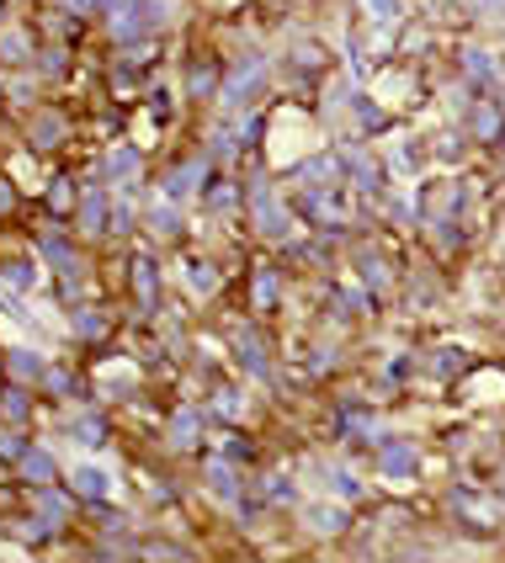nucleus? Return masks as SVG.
I'll use <instances>...</instances> for the list:
<instances>
[{
    "instance_id": "nucleus-1",
    "label": "nucleus",
    "mask_w": 505,
    "mask_h": 563,
    "mask_svg": "<svg viewBox=\"0 0 505 563\" xmlns=\"http://www.w3.org/2000/svg\"><path fill=\"white\" fill-rule=\"evenodd\" d=\"M123 292H128V303H133L139 319H160V313H165V261H160V251L144 240V234L128 240Z\"/></svg>"
},
{
    "instance_id": "nucleus-2",
    "label": "nucleus",
    "mask_w": 505,
    "mask_h": 563,
    "mask_svg": "<svg viewBox=\"0 0 505 563\" xmlns=\"http://www.w3.org/2000/svg\"><path fill=\"white\" fill-rule=\"evenodd\" d=\"M171 27V0H118V11L101 22L107 48H133V43H155Z\"/></svg>"
},
{
    "instance_id": "nucleus-3",
    "label": "nucleus",
    "mask_w": 505,
    "mask_h": 563,
    "mask_svg": "<svg viewBox=\"0 0 505 563\" xmlns=\"http://www.w3.org/2000/svg\"><path fill=\"white\" fill-rule=\"evenodd\" d=\"M272 75H277V64L266 59L261 48L240 54V59H229V69H223L219 107H229L234 118H240V112H251V107H261V101H266V91H272Z\"/></svg>"
},
{
    "instance_id": "nucleus-4",
    "label": "nucleus",
    "mask_w": 505,
    "mask_h": 563,
    "mask_svg": "<svg viewBox=\"0 0 505 563\" xmlns=\"http://www.w3.org/2000/svg\"><path fill=\"white\" fill-rule=\"evenodd\" d=\"M223 69H229V59L219 54V43L187 48V64H182V101H187L191 112H208V107H219Z\"/></svg>"
},
{
    "instance_id": "nucleus-5",
    "label": "nucleus",
    "mask_w": 505,
    "mask_h": 563,
    "mask_svg": "<svg viewBox=\"0 0 505 563\" xmlns=\"http://www.w3.org/2000/svg\"><path fill=\"white\" fill-rule=\"evenodd\" d=\"M69 139H75V118L64 112L59 101H48V96H43V101L32 107V118L22 123V144H28L37 159H54V155L69 150Z\"/></svg>"
},
{
    "instance_id": "nucleus-6",
    "label": "nucleus",
    "mask_w": 505,
    "mask_h": 563,
    "mask_svg": "<svg viewBox=\"0 0 505 563\" xmlns=\"http://www.w3.org/2000/svg\"><path fill=\"white\" fill-rule=\"evenodd\" d=\"M266 330L251 319H234L229 324V335H223V345H229V356H234V367L245 377H255V383H272V373H277V356H272V345L261 341Z\"/></svg>"
},
{
    "instance_id": "nucleus-7",
    "label": "nucleus",
    "mask_w": 505,
    "mask_h": 563,
    "mask_svg": "<svg viewBox=\"0 0 505 563\" xmlns=\"http://www.w3.org/2000/svg\"><path fill=\"white\" fill-rule=\"evenodd\" d=\"M75 234H80L86 245L112 240V187H107L96 170L80 176V197H75Z\"/></svg>"
},
{
    "instance_id": "nucleus-8",
    "label": "nucleus",
    "mask_w": 505,
    "mask_h": 563,
    "mask_svg": "<svg viewBox=\"0 0 505 563\" xmlns=\"http://www.w3.org/2000/svg\"><path fill=\"white\" fill-rule=\"evenodd\" d=\"M213 426H219V420H213L208 399H202V405H176L171 409V420H165V446H171V452H182V457H202Z\"/></svg>"
},
{
    "instance_id": "nucleus-9",
    "label": "nucleus",
    "mask_w": 505,
    "mask_h": 563,
    "mask_svg": "<svg viewBox=\"0 0 505 563\" xmlns=\"http://www.w3.org/2000/svg\"><path fill=\"white\" fill-rule=\"evenodd\" d=\"M351 272H356V282H362L378 303L399 292V266L388 261V251H383V245L362 240V234H351Z\"/></svg>"
},
{
    "instance_id": "nucleus-10",
    "label": "nucleus",
    "mask_w": 505,
    "mask_h": 563,
    "mask_svg": "<svg viewBox=\"0 0 505 563\" xmlns=\"http://www.w3.org/2000/svg\"><path fill=\"white\" fill-rule=\"evenodd\" d=\"M219 159L208 155V150H197V155H182V159H171L165 170H160V181H155V197H171V202H197V191H202V181H208V170H213Z\"/></svg>"
},
{
    "instance_id": "nucleus-11",
    "label": "nucleus",
    "mask_w": 505,
    "mask_h": 563,
    "mask_svg": "<svg viewBox=\"0 0 505 563\" xmlns=\"http://www.w3.org/2000/svg\"><path fill=\"white\" fill-rule=\"evenodd\" d=\"M197 208H202V219H219V223L245 213V176L229 170V165H213L202 191H197Z\"/></svg>"
},
{
    "instance_id": "nucleus-12",
    "label": "nucleus",
    "mask_w": 505,
    "mask_h": 563,
    "mask_svg": "<svg viewBox=\"0 0 505 563\" xmlns=\"http://www.w3.org/2000/svg\"><path fill=\"white\" fill-rule=\"evenodd\" d=\"M373 478L378 484H415L420 478V446L410 437H383L373 446Z\"/></svg>"
},
{
    "instance_id": "nucleus-13",
    "label": "nucleus",
    "mask_w": 505,
    "mask_h": 563,
    "mask_svg": "<svg viewBox=\"0 0 505 563\" xmlns=\"http://www.w3.org/2000/svg\"><path fill=\"white\" fill-rule=\"evenodd\" d=\"M309 532L319 537V542H341V537L356 527V510H351V500H298V510H293Z\"/></svg>"
},
{
    "instance_id": "nucleus-14",
    "label": "nucleus",
    "mask_w": 505,
    "mask_h": 563,
    "mask_svg": "<svg viewBox=\"0 0 505 563\" xmlns=\"http://www.w3.org/2000/svg\"><path fill=\"white\" fill-rule=\"evenodd\" d=\"M96 176H101L107 187H139V181H144V144L118 133V144L101 150V170H96Z\"/></svg>"
},
{
    "instance_id": "nucleus-15",
    "label": "nucleus",
    "mask_w": 505,
    "mask_h": 563,
    "mask_svg": "<svg viewBox=\"0 0 505 563\" xmlns=\"http://www.w3.org/2000/svg\"><path fill=\"white\" fill-rule=\"evenodd\" d=\"M69 335H75L80 345H91V351H101V345L118 335V319H112V309H107V303L80 298V303H69Z\"/></svg>"
},
{
    "instance_id": "nucleus-16",
    "label": "nucleus",
    "mask_w": 505,
    "mask_h": 563,
    "mask_svg": "<svg viewBox=\"0 0 505 563\" xmlns=\"http://www.w3.org/2000/svg\"><path fill=\"white\" fill-rule=\"evenodd\" d=\"M112 431H118V420H112V409H107V405H86V409H75V415L64 420V437L75 441L80 452L107 446V441H112Z\"/></svg>"
},
{
    "instance_id": "nucleus-17",
    "label": "nucleus",
    "mask_w": 505,
    "mask_h": 563,
    "mask_svg": "<svg viewBox=\"0 0 505 563\" xmlns=\"http://www.w3.org/2000/svg\"><path fill=\"white\" fill-rule=\"evenodd\" d=\"M287 287V266L272 255V261H255L251 266V298H245V313L255 319H266V313H277V292Z\"/></svg>"
},
{
    "instance_id": "nucleus-18",
    "label": "nucleus",
    "mask_w": 505,
    "mask_h": 563,
    "mask_svg": "<svg viewBox=\"0 0 505 563\" xmlns=\"http://www.w3.org/2000/svg\"><path fill=\"white\" fill-rule=\"evenodd\" d=\"M11 478H17L22 489H43V484H59L64 478V463L43 446V441H28V452L11 463Z\"/></svg>"
},
{
    "instance_id": "nucleus-19",
    "label": "nucleus",
    "mask_w": 505,
    "mask_h": 563,
    "mask_svg": "<svg viewBox=\"0 0 505 563\" xmlns=\"http://www.w3.org/2000/svg\"><path fill=\"white\" fill-rule=\"evenodd\" d=\"M182 277H187V287H182V292H191L197 303H213V298L223 292V266L208 251H202V255L182 251Z\"/></svg>"
},
{
    "instance_id": "nucleus-20",
    "label": "nucleus",
    "mask_w": 505,
    "mask_h": 563,
    "mask_svg": "<svg viewBox=\"0 0 505 563\" xmlns=\"http://www.w3.org/2000/svg\"><path fill=\"white\" fill-rule=\"evenodd\" d=\"M64 484L75 489L80 505H96V500H112V495H118V478H112V468H101V463H69V468H64Z\"/></svg>"
},
{
    "instance_id": "nucleus-21",
    "label": "nucleus",
    "mask_w": 505,
    "mask_h": 563,
    "mask_svg": "<svg viewBox=\"0 0 505 563\" xmlns=\"http://www.w3.org/2000/svg\"><path fill=\"white\" fill-rule=\"evenodd\" d=\"M0 282H6V292H43V282H48V266H43V255H0Z\"/></svg>"
},
{
    "instance_id": "nucleus-22",
    "label": "nucleus",
    "mask_w": 505,
    "mask_h": 563,
    "mask_svg": "<svg viewBox=\"0 0 505 563\" xmlns=\"http://www.w3.org/2000/svg\"><path fill=\"white\" fill-rule=\"evenodd\" d=\"M86 377L91 373H69L64 362H48V373H43V383H37V394H43V399H59V405H69V399L80 405V399H96Z\"/></svg>"
},
{
    "instance_id": "nucleus-23",
    "label": "nucleus",
    "mask_w": 505,
    "mask_h": 563,
    "mask_svg": "<svg viewBox=\"0 0 505 563\" xmlns=\"http://www.w3.org/2000/svg\"><path fill=\"white\" fill-rule=\"evenodd\" d=\"M0 356H6V383H28V388H37V383H43V373H48V356H43L37 345L11 341Z\"/></svg>"
},
{
    "instance_id": "nucleus-24",
    "label": "nucleus",
    "mask_w": 505,
    "mask_h": 563,
    "mask_svg": "<svg viewBox=\"0 0 505 563\" xmlns=\"http://www.w3.org/2000/svg\"><path fill=\"white\" fill-rule=\"evenodd\" d=\"M32 409H37V388H28V383H0V426H28L32 431Z\"/></svg>"
},
{
    "instance_id": "nucleus-25",
    "label": "nucleus",
    "mask_w": 505,
    "mask_h": 563,
    "mask_svg": "<svg viewBox=\"0 0 505 563\" xmlns=\"http://www.w3.org/2000/svg\"><path fill=\"white\" fill-rule=\"evenodd\" d=\"M139 559H197V548L182 537H144V553Z\"/></svg>"
},
{
    "instance_id": "nucleus-26",
    "label": "nucleus",
    "mask_w": 505,
    "mask_h": 563,
    "mask_svg": "<svg viewBox=\"0 0 505 563\" xmlns=\"http://www.w3.org/2000/svg\"><path fill=\"white\" fill-rule=\"evenodd\" d=\"M362 22H378V27H394L405 16V0H356Z\"/></svg>"
},
{
    "instance_id": "nucleus-27",
    "label": "nucleus",
    "mask_w": 505,
    "mask_h": 563,
    "mask_svg": "<svg viewBox=\"0 0 505 563\" xmlns=\"http://www.w3.org/2000/svg\"><path fill=\"white\" fill-rule=\"evenodd\" d=\"M22 202H28V191L17 187V176H11V170L0 165V223L17 219V208H22Z\"/></svg>"
},
{
    "instance_id": "nucleus-28",
    "label": "nucleus",
    "mask_w": 505,
    "mask_h": 563,
    "mask_svg": "<svg viewBox=\"0 0 505 563\" xmlns=\"http://www.w3.org/2000/svg\"><path fill=\"white\" fill-rule=\"evenodd\" d=\"M325 495H336V500H362V484H356L347 468H325Z\"/></svg>"
},
{
    "instance_id": "nucleus-29",
    "label": "nucleus",
    "mask_w": 505,
    "mask_h": 563,
    "mask_svg": "<svg viewBox=\"0 0 505 563\" xmlns=\"http://www.w3.org/2000/svg\"><path fill=\"white\" fill-rule=\"evenodd\" d=\"M495 500H501V505H505V468H501V473H495Z\"/></svg>"
}]
</instances>
